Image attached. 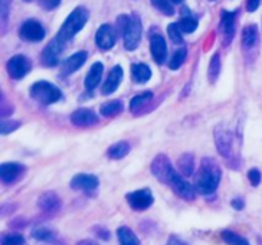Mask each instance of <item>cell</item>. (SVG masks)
I'll list each match as a JSON object with an SVG mask.
<instances>
[{
  "label": "cell",
  "mask_w": 262,
  "mask_h": 245,
  "mask_svg": "<svg viewBox=\"0 0 262 245\" xmlns=\"http://www.w3.org/2000/svg\"><path fill=\"white\" fill-rule=\"evenodd\" d=\"M221 168L216 160L210 157H205L202 160L199 173L196 176V189L202 195H210L217 189V185L221 182Z\"/></svg>",
  "instance_id": "obj_1"
},
{
  "label": "cell",
  "mask_w": 262,
  "mask_h": 245,
  "mask_svg": "<svg viewBox=\"0 0 262 245\" xmlns=\"http://www.w3.org/2000/svg\"><path fill=\"white\" fill-rule=\"evenodd\" d=\"M88 17H90V13L82 6L72 10L70 16L67 17V21L62 23L61 29H59L56 36L61 39L62 42H68L70 39L74 38L78 32L84 28L85 23L88 22Z\"/></svg>",
  "instance_id": "obj_2"
},
{
  "label": "cell",
  "mask_w": 262,
  "mask_h": 245,
  "mask_svg": "<svg viewBox=\"0 0 262 245\" xmlns=\"http://www.w3.org/2000/svg\"><path fill=\"white\" fill-rule=\"evenodd\" d=\"M215 143L221 156L225 160L228 161V165L233 169L239 168L238 156L233 149V136L226 127L217 126L215 129Z\"/></svg>",
  "instance_id": "obj_3"
},
{
  "label": "cell",
  "mask_w": 262,
  "mask_h": 245,
  "mask_svg": "<svg viewBox=\"0 0 262 245\" xmlns=\"http://www.w3.org/2000/svg\"><path fill=\"white\" fill-rule=\"evenodd\" d=\"M31 95L33 100H36L40 104L49 106L61 100L62 92L56 85L48 81H38L31 87Z\"/></svg>",
  "instance_id": "obj_4"
},
{
  "label": "cell",
  "mask_w": 262,
  "mask_h": 245,
  "mask_svg": "<svg viewBox=\"0 0 262 245\" xmlns=\"http://www.w3.org/2000/svg\"><path fill=\"white\" fill-rule=\"evenodd\" d=\"M141 33H143V29H141V21H140V17L137 15L130 16V19H128V22H127L123 33H121L123 35L125 49L134 51L139 46L140 40H141Z\"/></svg>",
  "instance_id": "obj_5"
},
{
  "label": "cell",
  "mask_w": 262,
  "mask_h": 245,
  "mask_svg": "<svg viewBox=\"0 0 262 245\" xmlns=\"http://www.w3.org/2000/svg\"><path fill=\"white\" fill-rule=\"evenodd\" d=\"M173 172H174V169L171 166L169 157H166L164 154L156 156L155 160L151 163V173L162 183H170V177L173 175Z\"/></svg>",
  "instance_id": "obj_6"
},
{
  "label": "cell",
  "mask_w": 262,
  "mask_h": 245,
  "mask_svg": "<svg viewBox=\"0 0 262 245\" xmlns=\"http://www.w3.org/2000/svg\"><path fill=\"white\" fill-rule=\"evenodd\" d=\"M6 68L8 74L13 79H20L31 71V61L25 55H15L8 61Z\"/></svg>",
  "instance_id": "obj_7"
},
{
  "label": "cell",
  "mask_w": 262,
  "mask_h": 245,
  "mask_svg": "<svg viewBox=\"0 0 262 245\" xmlns=\"http://www.w3.org/2000/svg\"><path fill=\"white\" fill-rule=\"evenodd\" d=\"M65 42H62L58 36H55L43 49L42 52V62L47 67H55L59 62V56H61L62 51H63Z\"/></svg>",
  "instance_id": "obj_8"
},
{
  "label": "cell",
  "mask_w": 262,
  "mask_h": 245,
  "mask_svg": "<svg viewBox=\"0 0 262 245\" xmlns=\"http://www.w3.org/2000/svg\"><path fill=\"white\" fill-rule=\"evenodd\" d=\"M19 35L24 40H28V42H40L45 38V29L38 21L29 19L20 26Z\"/></svg>",
  "instance_id": "obj_9"
},
{
  "label": "cell",
  "mask_w": 262,
  "mask_h": 245,
  "mask_svg": "<svg viewBox=\"0 0 262 245\" xmlns=\"http://www.w3.org/2000/svg\"><path fill=\"white\" fill-rule=\"evenodd\" d=\"M153 195L148 189H140V191L131 192L127 195V202L133 209L136 211H144L148 207L153 205Z\"/></svg>",
  "instance_id": "obj_10"
},
{
  "label": "cell",
  "mask_w": 262,
  "mask_h": 245,
  "mask_svg": "<svg viewBox=\"0 0 262 245\" xmlns=\"http://www.w3.org/2000/svg\"><path fill=\"white\" fill-rule=\"evenodd\" d=\"M235 17L236 12H226L221 13V35H222V44L228 46L235 35Z\"/></svg>",
  "instance_id": "obj_11"
},
{
  "label": "cell",
  "mask_w": 262,
  "mask_h": 245,
  "mask_svg": "<svg viewBox=\"0 0 262 245\" xmlns=\"http://www.w3.org/2000/svg\"><path fill=\"white\" fill-rule=\"evenodd\" d=\"M169 185H171V188L174 189V192H176L178 195H180L183 199L186 200L194 199V195H196L194 188H193L192 185L189 183V182H186L185 179L182 177V175H179L176 170L173 172V175H171V177H170Z\"/></svg>",
  "instance_id": "obj_12"
},
{
  "label": "cell",
  "mask_w": 262,
  "mask_h": 245,
  "mask_svg": "<svg viewBox=\"0 0 262 245\" xmlns=\"http://www.w3.org/2000/svg\"><path fill=\"white\" fill-rule=\"evenodd\" d=\"M95 44L104 51H108L116 45V31L113 29V26L107 23L100 26V29L95 33Z\"/></svg>",
  "instance_id": "obj_13"
},
{
  "label": "cell",
  "mask_w": 262,
  "mask_h": 245,
  "mask_svg": "<svg viewBox=\"0 0 262 245\" xmlns=\"http://www.w3.org/2000/svg\"><path fill=\"white\" fill-rule=\"evenodd\" d=\"M71 121L78 127H91L98 122V117L90 108H79L71 114Z\"/></svg>",
  "instance_id": "obj_14"
},
{
  "label": "cell",
  "mask_w": 262,
  "mask_h": 245,
  "mask_svg": "<svg viewBox=\"0 0 262 245\" xmlns=\"http://www.w3.org/2000/svg\"><path fill=\"white\" fill-rule=\"evenodd\" d=\"M150 51L153 55V59L157 64H163L167 58V45H166V40L163 38L162 35L156 33L150 39Z\"/></svg>",
  "instance_id": "obj_15"
},
{
  "label": "cell",
  "mask_w": 262,
  "mask_h": 245,
  "mask_svg": "<svg viewBox=\"0 0 262 245\" xmlns=\"http://www.w3.org/2000/svg\"><path fill=\"white\" fill-rule=\"evenodd\" d=\"M38 207L48 214H55L61 209V199L55 192H45L39 196Z\"/></svg>",
  "instance_id": "obj_16"
},
{
  "label": "cell",
  "mask_w": 262,
  "mask_h": 245,
  "mask_svg": "<svg viewBox=\"0 0 262 245\" xmlns=\"http://www.w3.org/2000/svg\"><path fill=\"white\" fill-rule=\"evenodd\" d=\"M98 186V179L94 175L79 173L71 180V188L78 191H94Z\"/></svg>",
  "instance_id": "obj_17"
},
{
  "label": "cell",
  "mask_w": 262,
  "mask_h": 245,
  "mask_svg": "<svg viewBox=\"0 0 262 245\" xmlns=\"http://www.w3.org/2000/svg\"><path fill=\"white\" fill-rule=\"evenodd\" d=\"M88 54L85 51H79L77 54L71 55L68 59H65V62L62 64V74L63 75H70L72 72H75L78 69L81 68L86 61Z\"/></svg>",
  "instance_id": "obj_18"
},
{
  "label": "cell",
  "mask_w": 262,
  "mask_h": 245,
  "mask_svg": "<svg viewBox=\"0 0 262 245\" xmlns=\"http://www.w3.org/2000/svg\"><path fill=\"white\" fill-rule=\"evenodd\" d=\"M25 168L20 163H3L0 166V175L5 183H12L22 175Z\"/></svg>",
  "instance_id": "obj_19"
},
{
  "label": "cell",
  "mask_w": 262,
  "mask_h": 245,
  "mask_svg": "<svg viewBox=\"0 0 262 245\" xmlns=\"http://www.w3.org/2000/svg\"><path fill=\"white\" fill-rule=\"evenodd\" d=\"M121 79H123V68L120 65H116L114 68L110 71L107 81L102 85V94H105V95L113 94L118 88Z\"/></svg>",
  "instance_id": "obj_20"
},
{
  "label": "cell",
  "mask_w": 262,
  "mask_h": 245,
  "mask_svg": "<svg viewBox=\"0 0 262 245\" xmlns=\"http://www.w3.org/2000/svg\"><path fill=\"white\" fill-rule=\"evenodd\" d=\"M102 71H104V67L101 62H95L93 64V67L90 68V72L85 78V88L88 91H93L97 88V85L101 81V77H102Z\"/></svg>",
  "instance_id": "obj_21"
},
{
  "label": "cell",
  "mask_w": 262,
  "mask_h": 245,
  "mask_svg": "<svg viewBox=\"0 0 262 245\" xmlns=\"http://www.w3.org/2000/svg\"><path fill=\"white\" fill-rule=\"evenodd\" d=\"M131 77L137 84H143L151 78V71L146 64H134L131 65Z\"/></svg>",
  "instance_id": "obj_22"
},
{
  "label": "cell",
  "mask_w": 262,
  "mask_h": 245,
  "mask_svg": "<svg viewBox=\"0 0 262 245\" xmlns=\"http://www.w3.org/2000/svg\"><path fill=\"white\" fill-rule=\"evenodd\" d=\"M256 44H258V28L255 25H249L242 32V46L244 49L249 51Z\"/></svg>",
  "instance_id": "obj_23"
},
{
  "label": "cell",
  "mask_w": 262,
  "mask_h": 245,
  "mask_svg": "<svg viewBox=\"0 0 262 245\" xmlns=\"http://www.w3.org/2000/svg\"><path fill=\"white\" fill-rule=\"evenodd\" d=\"M178 25L179 28H180V31L183 32V33H192L198 28V19L187 9H183V17H182V21Z\"/></svg>",
  "instance_id": "obj_24"
},
{
  "label": "cell",
  "mask_w": 262,
  "mask_h": 245,
  "mask_svg": "<svg viewBox=\"0 0 262 245\" xmlns=\"http://www.w3.org/2000/svg\"><path fill=\"white\" fill-rule=\"evenodd\" d=\"M151 98H153V94L150 91L141 92L139 95L133 97L130 101V111L131 113H139L140 110H143L144 106H147L150 103Z\"/></svg>",
  "instance_id": "obj_25"
},
{
  "label": "cell",
  "mask_w": 262,
  "mask_h": 245,
  "mask_svg": "<svg viewBox=\"0 0 262 245\" xmlns=\"http://www.w3.org/2000/svg\"><path fill=\"white\" fill-rule=\"evenodd\" d=\"M130 152V145L127 141H118L116 145H113L110 149H108V157L110 159H114V160H118V159H123Z\"/></svg>",
  "instance_id": "obj_26"
},
{
  "label": "cell",
  "mask_w": 262,
  "mask_h": 245,
  "mask_svg": "<svg viewBox=\"0 0 262 245\" xmlns=\"http://www.w3.org/2000/svg\"><path fill=\"white\" fill-rule=\"evenodd\" d=\"M117 235L120 239V244L121 245H140V241L137 235L127 227H121L117 231Z\"/></svg>",
  "instance_id": "obj_27"
},
{
  "label": "cell",
  "mask_w": 262,
  "mask_h": 245,
  "mask_svg": "<svg viewBox=\"0 0 262 245\" xmlns=\"http://www.w3.org/2000/svg\"><path fill=\"white\" fill-rule=\"evenodd\" d=\"M178 163H179V169H180V173H182L183 176H192L193 169H194V165H193V154L190 153L182 154Z\"/></svg>",
  "instance_id": "obj_28"
},
{
  "label": "cell",
  "mask_w": 262,
  "mask_h": 245,
  "mask_svg": "<svg viewBox=\"0 0 262 245\" xmlns=\"http://www.w3.org/2000/svg\"><path fill=\"white\" fill-rule=\"evenodd\" d=\"M123 111V103L120 100H113L110 103L102 104L100 108V113L105 117H113V115L120 114Z\"/></svg>",
  "instance_id": "obj_29"
},
{
  "label": "cell",
  "mask_w": 262,
  "mask_h": 245,
  "mask_svg": "<svg viewBox=\"0 0 262 245\" xmlns=\"http://www.w3.org/2000/svg\"><path fill=\"white\" fill-rule=\"evenodd\" d=\"M221 72V56L219 54H215L210 59V64H209L208 69V77L210 83H215L217 79V75Z\"/></svg>",
  "instance_id": "obj_30"
},
{
  "label": "cell",
  "mask_w": 262,
  "mask_h": 245,
  "mask_svg": "<svg viewBox=\"0 0 262 245\" xmlns=\"http://www.w3.org/2000/svg\"><path fill=\"white\" fill-rule=\"evenodd\" d=\"M222 238H224L225 242L229 245H249V242L245 238L235 234V232H232V231H224L222 232Z\"/></svg>",
  "instance_id": "obj_31"
},
{
  "label": "cell",
  "mask_w": 262,
  "mask_h": 245,
  "mask_svg": "<svg viewBox=\"0 0 262 245\" xmlns=\"http://www.w3.org/2000/svg\"><path fill=\"white\" fill-rule=\"evenodd\" d=\"M186 55H187V51H186V48H179L178 51L173 54L171 56V59L169 62V67L170 69H179L182 65H183V62L186 59Z\"/></svg>",
  "instance_id": "obj_32"
},
{
  "label": "cell",
  "mask_w": 262,
  "mask_h": 245,
  "mask_svg": "<svg viewBox=\"0 0 262 245\" xmlns=\"http://www.w3.org/2000/svg\"><path fill=\"white\" fill-rule=\"evenodd\" d=\"M32 237L38 241H52L54 239V232L48 230L45 227H36L32 230Z\"/></svg>",
  "instance_id": "obj_33"
},
{
  "label": "cell",
  "mask_w": 262,
  "mask_h": 245,
  "mask_svg": "<svg viewBox=\"0 0 262 245\" xmlns=\"http://www.w3.org/2000/svg\"><path fill=\"white\" fill-rule=\"evenodd\" d=\"M151 5H153L157 10H160L163 15L171 16L174 13V9L171 6L170 0H151Z\"/></svg>",
  "instance_id": "obj_34"
},
{
  "label": "cell",
  "mask_w": 262,
  "mask_h": 245,
  "mask_svg": "<svg viewBox=\"0 0 262 245\" xmlns=\"http://www.w3.org/2000/svg\"><path fill=\"white\" fill-rule=\"evenodd\" d=\"M167 33H169V38L171 39V42H174V44H182L183 42L182 31H180L178 23H170L167 26Z\"/></svg>",
  "instance_id": "obj_35"
},
{
  "label": "cell",
  "mask_w": 262,
  "mask_h": 245,
  "mask_svg": "<svg viewBox=\"0 0 262 245\" xmlns=\"http://www.w3.org/2000/svg\"><path fill=\"white\" fill-rule=\"evenodd\" d=\"M25 238L20 234H9L2 239V245H24Z\"/></svg>",
  "instance_id": "obj_36"
},
{
  "label": "cell",
  "mask_w": 262,
  "mask_h": 245,
  "mask_svg": "<svg viewBox=\"0 0 262 245\" xmlns=\"http://www.w3.org/2000/svg\"><path fill=\"white\" fill-rule=\"evenodd\" d=\"M19 126H20V122L16 121V120H3V121H2V134L12 133V131H15Z\"/></svg>",
  "instance_id": "obj_37"
},
{
  "label": "cell",
  "mask_w": 262,
  "mask_h": 245,
  "mask_svg": "<svg viewBox=\"0 0 262 245\" xmlns=\"http://www.w3.org/2000/svg\"><path fill=\"white\" fill-rule=\"evenodd\" d=\"M38 3L43 10H54L61 5V0H38Z\"/></svg>",
  "instance_id": "obj_38"
},
{
  "label": "cell",
  "mask_w": 262,
  "mask_h": 245,
  "mask_svg": "<svg viewBox=\"0 0 262 245\" xmlns=\"http://www.w3.org/2000/svg\"><path fill=\"white\" fill-rule=\"evenodd\" d=\"M248 179L252 183V186H258V185L261 183V172L256 170V169H251L248 172Z\"/></svg>",
  "instance_id": "obj_39"
},
{
  "label": "cell",
  "mask_w": 262,
  "mask_h": 245,
  "mask_svg": "<svg viewBox=\"0 0 262 245\" xmlns=\"http://www.w3.org/2000/svg\"><path fill=\"white\" fill-rule=\"evenodd\" d=\"M259 3H261V0H248L247 3V9L248 12H255L258 6H259Z\"/></svg>",
  "instance_id": "obj_40"
},
{
  "label": "cell",
  "mask_w": 262,
  "mask_h": 245,
  "mask_svg": "<svg viewBox=\"0 0 262 245\" xmlns=\"http://www.w3.org/2000/svg\"><path fill=\"white\" fill-rule=\"evenodd\" d=\"M167 245H187L185 241H182L180 238L174 237V235H171L169 238V241H167Z\"/></svg>",
  "instance_id": "obj_41"
},
{
  "label": "cell",
  "mask_w": 262,
  "mask_h": 245,
  "mask_svg": "<svg viewBox=\"0 0 262 245\" xmlns=\"http://www.w3.org/2000/svg\"><path fill=\"white\" fill-rule=\"evenodd\" d=\"M231 205L235 209H238V211H241V209H244V200L241 199V198H236V199H233L231 202Z\"/></svg>",
  "instance_id": "obj_42"
},
{
  "label": "cell",
  "mask_w": 262,
  "mask_h": 245,
  "mask_svg": "<svg viewBox=\"0 0 262 245\" xmlns=\"http://www.w3.org/2000/svg\"><path fill=\"white\" fill-rule=\"evenodd\" d=\"M77 245H100V244L94 242V241H91V239H84V241H79Z\"/></svg>",
  "instance_id": "obj_43"
},
{
  "label": "cell",
  "mask_w": 262,
  "mask_h": 245,
  "mask_svg": "<svg viewBox=\"0 0 262 245\" xmlns=\"http://www.w3.org/2000/svg\"><path fill=\"white\" fill-rule=\"evenodd\" d=\"M170 2H173V3H182L183 0H170Z\"/></svg>",
  "instance_id": "obj_44"
},
{
  "label": "cell",
  "mask_w": 262,
  "mask_h": 245,
  "mask_svg": "<svg viewBox=\"0 0 262 245\" xmlns=\"http://www.w3.org/2000/svg\"><path fill=\"white\" fill-rule=\"evenodd\" d=\"M25 2H32V0H25Z\"/></svg>",
  "instance_id": "obj_45"
},
{
  "label": "cell",
  "mask_w": 262,
  "mask_h": 245,
  "mask_svg": "<svg viewBox=\"0 0 262 245\" xmlns=\"http://www.w3.org/2000/svg\"><path fill=\"white\" fill-rule=\"evenodd\" d=\"M210 2H215V0H210Z\"/></svg>",
  "instance_id": "obj_46"
}]
</instances>
